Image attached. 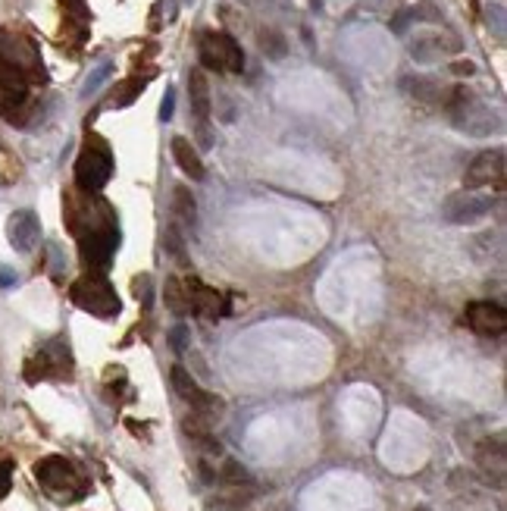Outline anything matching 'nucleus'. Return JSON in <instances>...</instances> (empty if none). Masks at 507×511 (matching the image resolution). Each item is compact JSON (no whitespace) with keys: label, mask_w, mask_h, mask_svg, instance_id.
<instances>
[{"label":"nucleus","mask_w":507,"mask_h":511,"mask_svg":"<svg viewBox=\"0 0 507 511\" xmlns=\"http://www.w3.org/2000/svg\"><path fill=\"white\" fill-rule=\"evenodd\" d=\"M170 379H172V389L182 395L188 405H192V418H198V420H204V424H217L219 420V414H223V399L219 395H213V392H204L198 383H194V377L185 367H172V373H170Z\"/></svg>","instance_id":"nucleus-7"},{"label":"nucleus","mask_w":507,"mask_h":511,"mask_svg":"<svg viewBox=\"0 0 507 511\" xmlns=\"http://www.w3.org/2000/svg\"><path fill=\"white\" fill-rule=\"evenodd\" d=\"M504 182V148H492L473 157L467 166L463 186L467 188H498Z\"/></svg>","instance_id":"nucleus-10"},{"label":"nucleus","mask_w":507,"mask_h":511,"mask_svg":"<svg viewBox=\"0 0 507 511\" xmlns=\"http://www.w3.org/2000/svg\"><path fill=\"white\" fill-rule=\"evenodd\" d=\"M69 299H73L75 307L94 314V317H116L119 314V295L116 289L110 286V279L100 276V273H85L82 279H75L73 289H69Z\"/></svg>","instance_id":"nucleus-2"},{"label":"nucleus","mask_w":507,"mask_h":511,"mask_svg":"<svg viewBox=\"0 0 507 511\" xmlns=\"http://www.w3.org/2000/svg\"><path fill=\"white\" fill-rule=\"evenodd\" d=\"M451 69H455L457 76H473V73H476V63L461 60V63H455V67H451Z\"/></svg>","instance_id":"nucleus-32"},{"label":"nucleus","mask_w":507,"mask_h":511,"mask_svg":"<svg viewBox=\"0 0 507 511\" xmlns=\"http://www.w3.org/2000/svg\"><path fill=\"white\" fill-rule=\"evenodd\" d=\"M260 47H264L266 57H273V60H282L285 51H289V44H285V38L279 32H264L260 35Z\"/></svg>","instance_id":"nucleus-26"},{"label":"nucleus","mask_w":507,"mask_h":511,"mask_svg":"<svg viewBox=\"0 0 507 511\" xmlns=\"http://www.w3.org/2000/svg\"><path fill=\"white\" fill-rule=\"evenodd\" d=\"M476 465L495 483H504V465H507V451H504V436H488L476 445Z\"/></svg>","instance_id":"nucleus-16"},{"label":"nucleus","mask_w":507,"mask_h":511,"mask_svg":"<svg viewBox=\"0 0 507 511\" xmlns=\"http://www.w3.org/2000/svg\"><path fill=\"white\" fill-rule=\"evenodd\" d=\"M145 85H147L145 79H129V82H123V85L116 88V94H113V107H129L135 98H139L141 92H145Z\"/></svg>","instance_id":"nucleus-24"},{"label":"nucleus","mask_w":507,"mask_h":511,"mask_svg":"<svg viewBox=\"0 0 507 511\" xmlns=\"http://www.w3.org/2000/svg\"><path fill=\"white\" fill-rule=\"evenodd\" d=\"M463 323L479 336H501L507 330V311L498 301H470L463 311Z\"/></svg>","instance_id":"nucleus-11"},{"label":"nucleus","mask_w":507,"mask_h":511,"mask_svg":"<svg viewBox=\"0 0 507 511\" xmlns=\"http://www.w3.org/2000/svg\"><path fill=\"white\" fill-rule=\"evenodd\" d=\"M420 511H429V508H420Z\"/></svg>","instance_id":"nucleus-35"},{"label":"nucleus","mask_w":507,"mask_h":511,"mask_svg":"<svg viewBox=\"0 0 507 511\" xmlns=\"http://www.w3.org/2000/svg\"><path fill=\"white\" fill-rule=\"evenodd\" d=\"M445 104H448V113H451L455 129L473 135V139H486V135H492V132H498V129H501L498 113H495L486 100L473 98L467 88H455V92L445 98Z\"/></svg>","instance_id":"nucleus-1"},{"label":"nucleus","mask_w":507,"mask_h":511,"mask_svg":"<svg viewBox=\"0 0 507 511\" xmlns=\"http://www.w3.org/2000/svg\"><path fill=\"white\" fill-rule=\"evenodd\" d=\"M119 248V229L116 226H104V229H91V233L79 236V252L91 270H107Z\"/></svg>","instance_id":"nucleus-9"},{"label":"nucleus","mask_w":507,"mask_h":511,"mask_svg":"<svg viewBox=\"0 0 507 511\" xmlns=\"http://www.w3.org/2000/svg\"><path fill=\"white\" fill-rule=\"evenodd\" d=\"M495 204H498V198H495L492 192H482V188H463V192H455L448 201H445L441 213H445L448 223L470 226V223H479L482 217H488V213L495 211Z\"/></svg>","instance_id":"nucleus-8"},{"label":"nucleus","mask_w":507,"mask_h":511,"mask_svg":"<svg viewBox=\"0 0 507 511\" xmlns=\"http://www.w3.org/2000/svg\"><path fill=\"white\" fill-rule=\"evenodd\" d=\"M185 292H188V307H192V314H198V317L219 320L223 314H229V305L223 301V292L204 286L201 279H188V283H185Z\"/></svg>","instance_id":"nucleus-14"},{"label":"nucleus","mask_w":507,"mask_h":511,"mask_svg":"<svg viewBox=\"0 0 507 511\" xmlns=\"http://www.w3.org/2000/svg\"><path fill=\"white\" fill-rule=\"evenodd\" d=\"M201 63L217 73H242L244 69V53L238 41L226 32H204L198 41Z\"/></svg>","instance_id":"nucleus-6"},{"label":"nucleus","mask_w":507,"mask_h":511,"mask_svg":"<svg viewBox=\"0 0 507 511\" xmlns=\"http://www.w3.org/2000/svg\"><path fill=\"white\" fill-rule=\"evenodd\" d=\"M7 236H10V245H13L16 252H22V254L35 252L41 242V220L35 217L32 211H16L7 223Z\"/></svg>","instance_id":"nucleus-15"},{"label":"nucleus","mask_w":507,"mask_h":511,"mask_svg":"<svg viewBox=\"0 0 507 511\" xmlns=\"http://www.w3.org/2000/svg\"><path fill=\"white\" fill-rule=\"evenodd\" d=\"M69 377H73V355H69V342L63 336L41 346V352L26 364L28 383H38V379H69Z\"/></svg>","instance_id":"nucleus-5"},{"label":"nucleus","mask_w":507,"mask_h":511,"mask_svg":"<svg viewBox=\"0 0 507 511\" xmlns=\"http://www.w3.org/2000/svg\"><path fill=\"white\" fill-rule=\"evenodd\" d=\"M404 88H410V94H414L416 100H423V104H439V100H445V88L435 79H404Z\"/></svg>","instance_id":"nucleus-21"},{"label":"nucleus","mask_w":507,"mask_h":511,"mask_svg":"<svg viewBox=\"0 0 507 511\" xmlns=\"http://www.w3.org/2000/svg\"><path fill=\"white\" fill-rule=\"evenodd\" d=\"M172 113H176V88H166L163 104H160V120L170 123V120H172Z\"/></svg>","instance_id":"nucleus-30"},{"label":"nucleus","mask_w":507,"mask_h":511,"mask_svg":"<svg viewBox=\"0 0 507 511\" xmlns=\"http://www.w3.org/2000/svg\"><path fill=\"white\" fill-rule=\"evenodd\" d=\"M113 176V154L100 139H91L75 157V186L79 192L98 195Z\"/></svg>","instance_id":"nucleus-4"},{"label":"nucleus","mask_w":507,"mask_h":511,"mask_svg":"<svg viewBox=\"0 0 507 511\" xmlns=\"http://www.w3.org/2000/svg\"><path fill=\"white\" fill-rule=\"evenodd\" d=\"M0 60L10 63V67H16V69H22V73H26V69L41 73L38 47H35L28 38H22V35L4 32V28H0Z\"/></svg>","instance_id":"nucleus-12"},{"label":"nucleus","mask_w":507,"mask_h":511,"mask_svg":"<svg viewBox=\"0 0 507 511\" xmlns=\"http://www.w3.org/2000/svg\"><path fill=\"white\" fill-rule=\"evenodd\" d=\"M151 286H154V279L147 276V273H145V276L135 279V295H139V301H141L145 307L151 305Z\"/></svg>","instance_id":"nucleus-28"},{"label":"nucleus","mask_w":507,"mask_h":511,"mask_svg":"<svg viewBox=\"0 0 507 511\" xmlns=\"http://www.w3.org/2000/svg\"><path fill=\"white\" fill-rule=\"evenodd\" d=\"M35 477L44 486L51 496L57 499H82L88 492V483L82 480V474L75 471L73 461H67L63 455H47L35 465Z\"/></svg>","instance_id":"nucleus-3"},{"label":"nucleus","mask_w":507,"mask_h":511,"mask_svg":"<svg viewBox=\"0 0 507 511\" xmlns=\"http://www.w3.org/2000/svg\"><path fill=\"white\" fill-rule=\"evenodd\" d=\"M250 499H254V490H250V483L244 486H232L229 492H223V496H217L210 502V508L213 511H242V508H248L250 505Z\"/></svg>","instance_id":"nucleus-19"},{"label":"nucleus","mask_w":507,"mask_h":511,"mask_svg":"<svg viewBox=\"0 0 507 511\" xmlns=\"http://www.w3.org/2000/svg\"><path fill=\"white\" fill-rule=\"evenodd\" d=\"M28 98V82H26V73L10 63L0 60V113L13 120L16 107H22Z\"/></svg>","instance_id":"nucleus-13"},{"label":"nucleus","mask_w":507,"mask_h":511,"mask_svg":"<svg viewBox=\"0 0 507 511\" xmlns=\"http://www.w3.org/2000/svg\"><path fill=\"white\" fill-rule=\"evenodd\" d=\"M170 339H172V348L176 352H185V346H188V326H172V332H170Z\"/></svg>","instance_id":"nucleus-31"},{"label":"nucleus","mask_w":507,"mask_h":511,"mask_svg":"<svg viewBox=\"0 0 507 511\" xmlns=\"http://www.w3.org/2000/svg\"><path fill=\"white\" fill-rule=\"evenodd\" d=\"M172 160H176V166L182 170L185 176H192L194 182H201L207 176L204 170V160H201V154L194 151V145L188 139H182V135H176L172 139Z\"/></svg>","instance_id":"nucleus-18"},{"label":"nucleus","mask_w":507,"mask_h":511,"mask_svg":"<svg viewBox=\"0 0 507 511\" xmlns=\"http://www.w3.org/2000/svg\"><path fill=\"white\" fill-rule=\"evenodd\" d=\"M188 98H192V113L194 120L201 123V132H204V145H210L207 139V120H210V85H207V76L201 69H194L188 76Z\"/></svg>","instance_id":"nucleus-17"},{"label":"nucleus","mask_w":507,"mask_h":511,"mask_svg":"<svg viewBox=\"0 0 507 511\" xmlns=\"http://www.w3.org/2000/svg\"><path fill=\"white\" fill-rule=\"evenodd\" d=\"M113 76V63H100V67H94L91 73H88V79H85V85H82V92H79V98L82 100H88V98H94V94L100 92V88L107 85V79Z\"/></svg>","instance_id":"nucleus-23"},{"label":"nucleus","mask_w":507,"mask_h":511,"mask_svg":"<svg viewBox=\"0 0 507 511\" xmlns=\"http://www.w3.org/2000/svg\"><path fill=\"white\" fill-rule=\"evenodd\" d=\"M0 283H4V286H10V283H16V276H13V273H7V270H0Z\"/></svg>","instance_id":"nucleus-33"},{"label":"nucleus","mask_w":507,"mask_h":511,"mask_svg":"<svg viewBox=\"0 0 507 511\" xmlns=\"http://www.w3.org/2000/svg\"><path fill=\"white\" fill-rule=\"evenodd\" d=\"M172 217H178L185 226L198 223V204H194V195L185 186H178L176 192H172Z\"/></svg>","instance_id":"nucleus-20"},{"label":"nucleus","mask_w":507,"mask_h":511,"mask_svg":"<svg viewBox=\"0 0 507 511\" xmlns=\"http://www.w3.org/2000/svg\"><path fill=\"white\" fill-rule=\"evenodd\" d=\"M166 307H170L176 317H185V314H192L188 307V292H185V283L176 276L166 279Z\"/></svg>","instance_id":"nucleus-22"},{"label":"nucleus","mask_w":507,"mask_h":511,"mask_svg":"<svg viewBox=\"0 0 507 511\" xmlns=\"http://www.w3.org/2000/svg\"><path fill=\"white\" fill-rule=\"evenodd\" d=\"M219 480H223V483H229V486H248L250 474H248V467H244V465H238V461L229 459L223 465V471H219Z\"/></svg>","instance_id":"nucleus-25"},{"label":"nucleus","mask_w":507,"mask_h":511,"mask_svg":"<svg viewBox=\"0 0 507 511\" xmlns=\"http://www.w3.org/2000/svg\"><path fill=\"white\" fill-rule=\"evenodd\" d=\"M486 22H488V28L495 26V35H498V38H504V7H501V4H492V7H488Z\"/></svg>","instance_id":"nucleus-27"},{"label":"nucleus","mask_w":507,"mask_h":511,"mask_svg":"<svg viewBox=\"0 0 507 511\" xmlns=\"http://www.w3.org/2000/svg\"><path fill=\"white\" fill-rule=\"evenodd\" d=\"M10 483H13V461L0 459V499L10 492Z\"/></svg>","instance_id":"nucleus-29"},{"label":"nucleus","mask_w":507,"mask_h":511,"mask_svg":"<svg viewBox=\"0 0 507 511\" xmlns=\"http://www.w3.org/2000/svg\"><path fill=\"white\" fill-rule=\"evenodd\" d=\"M470 7H473V13H479V0H470Z\"/></svg>","instance_id":"nucleus-34"}]
</instances>
